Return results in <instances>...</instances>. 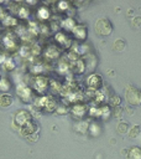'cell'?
I'll return each instance as SVG.
<instances>
[{
  "label": "cell",
  "instance_id": "f546056e",
  "mask_svg": "<svg viewBox=\"0 0 141 159\" xmlns=\"http://www.w3.org/2000/svg\"><path fill=\"white\" fill-rule=\"evenodd\" d=\"M94 99H95V102L99 104V103H103L104 101H105V93L103 92V91H96V93H95V97H94Z\"/></svg>",
  "mask_w": 141,
  "mask_h": 159
},
{
  "label": "cell",
  "instance_id": "8fae6325",
  "mask_svg": "<svg viewBox=\"0 0 141 159\" xmlns=\"http://www.w3.org/2000/svg\"><path fill=\"white\" fill-rule=\"evenodd\" d=\"M72 32H73L74 37H75L78 41H85L87 35H88L87 26H85V25H82V24L77 25V26H75V27L72 30Z\"/></svg>",
  "mask_w": 141,
  "mask_h": 159
},
{
  "label": "cell",
  "instance_id": "277c9868",
  "mask_svg": "<svg viewBox=\"0 0 141 159\" xmlns=\"http://www.w3.org/2000/svg\"><path fill=\"white\" fill-rule=\"evenodd\" d=\"M20 133H21L22 137L30 139L31 142H36V139L38 137V125L32 120V122L25 124L24 127H21Z\"/></svg>",
  "mask_w": 141,
  "mask_h": 159
},
{
  "label": "cell",
  "instance_id": "30bf717a",
  "mask_svg": "<svg viewBox=\"0 0 141 159\" xmlns=\"http://www.w3.org/2000/svg\"><path fill=\"white\" fill-rule=\"evenodd\" d=\"M88 107L84 104V103H75L72 108H70V113H72V116L74 117V118H77V119H82L87 113H88Z\"/></svg>",
  "mask_w": 141,
  "mask_h": 159
},
{
  "label": "cell",
  "instance_id": "44dd1931",
  "mask_svg": "<svg viewBox=\"0 0 141 159\" xmlns=\"http://www.w3.org/2000/svg\"><path fill=\"white\" fill-rule=\"evenodd\" d=\"M37 17H38L40 20H42V21L47 20V19L49 17V9H48V7H46V6L40 7V9H38V11H37Z\"/></svg>",
  "mask_w": 141,
  "mask_h": 159
},
{
  "label": "cell",
  "instance_id": "5b68a950",
  "mask_svg": "<svg viewBox=\"0 0 141 159\" xmlns=\"http://www.w3.org/2000/svg\"><path fill=\"white\" fill-rule=\"evenodd\" d=\"M16 94L24 103H28L33 101V91L24 82H20L16 86Z\"/></svg>",
  "mask_w": 141,
  "mask_h": 159
},
{
  "label": "cell",
  "instance_id": "484cf974",
  "mask_svg": "<svg viewBox=\"0 0 141 159\" xmlns=\"http://www.w3.org/2000/svg\"><path fill=\"white\" fill-rule=\"evenodd\" d=\"M110 114H111L110 106H108V104H103V106L100 107V117L104 118V119H106V118L110 117Z\"/></svg>",
  "mask_w": 141,
  "mask_h": 159
},
{
  "label": "cell",
  "instance_id": "3957f363",
  "mask_svg": "<svg viewBox=\"0 0 141 159\" xmlns=\"http://www.w3.org/2000/svg\"><path fill=\"white\" fill-rule=\"evenodd\" d=\"M125 99L127 101L130 106H134V107L140 106L141 104V89L132 84H129L125 91Z\"/></svg>",
  "mask_w": 141,
  "mask_h": 159
},
{
  "label": "cell",
  "instance_id": "2e32d148",
  "mask_svg": "<svg viewBox=\"0 0 141 159\" xmlns=\"http://www.w3.org/2000/svg\"><path fill=\"white\" fill-rule=\"evenodd\" d=\"M45 55H46V57H48L49 60H56V58L59 56V47L51 45V46L47 48V51H46Z\"/></svg>",
  "mask_w": 141,
  "mask_h": 159
},
{
  "label": "cell",
  "instance_id": "cb8c5ba5",
  "mask_svg": "<svg viewBox=\"0 0 141 159\" xmlns=\"http://www.w3.org/2000/svg\"><path fill=\"white\" fill-rule=\"evenodd\" d=\"M120 103H121V97L120 96H118V94H111L110 97H109V104L111 106V107H119L120 106Z\"/></svg>",
  "mask_w": 141,
  "mask_h": 159
},
{
  "label": "cell",
  "instance_id": "d4e9b609",
  "mask_svg": "<svg viewBox=\"0 0 141 159\" xmlns=\"http://www.w3.org/2000/svg\"><path fill=\"white\" fill-rule=\"evenodd\" d=\"M129 124H127V122H124V120H120L119 123H118V125H116V130L120 133V134H125V133H127L129 132Z\"/></svg>",
  "mask_w": 141,
  "mask_h": 159
},
{
  "label": "cell",
  "instance_id": "836d02e7",
  "mask_svg": "<svg viewBox=\"0 0 141 159\" xmlns=\"http://www.w3.org/2000/svg\"><path fill=\"white\" fill-rule=\"evenodd\" d=\"M131 25H132L134 27H139V26H141V16H136V17H134Z\"/></svg>",
  "mask_w": 141,
  "mask_h": 159
},
{
  "label": "cell",
  "instance_id": "52a82bcc",
  "mask_svg": "<svg viewBox=\"0 0 141 159\" xmlns=\"http://www.w3.org/2000/svg\"><path fill=\"white\" fill-rule=\"evenodd\" d=\"M49 82L51 81L45 76H36L33 78L32 86H33V89L37 91L38 93H43L49 88Z\"/></svg>",
  "mask_w": 141,
  "mask_h": 159
},
{
  "label": "cell",
  "instance_id": "9c48e42d",
  "mask_svg": "<svg viewBox=\"0 0 141 159\" xmlns=\"http://www.w3.org/2000/svg\"><path fill=\"white\" fill-rule=\"evenodd\" d=\"M103 77L99 75V73H92L87 77V86L88 88H92V89H95V91H99L101 87H103Z\"/></svg>",
  "mask_w": 141,
  "mask_h": 159
},
{
  "label": "cell",
  "instance_id": "1f68e13d",
  "mask_svg": "<svg viewBox=\"0 0 141 159\" xmlns=\"http://www.w3.org/2000/svg\"><path fill=\"white\" fill-rule=\"evenodd\" d=\"M49 87H51V89H52L54 93H58V92L62 91V88H61V86H59V83H58L57 81H51V82H49Z\"/></svg>",
  "mask_w": 141,
  "mask_h": 159
},
{
  "label": "cell",
  "instance_id": "7c38bea8",
  "mask_svg": "<svg viewBox=\"0 0 141 159\" xmlns=\"http://www.w3.org/2000/svg\"><path fill=\"white\" fill-rule=\"evenodd\" d=\"M54 39L56 41L58 42V45L62 47V48H68L70 46V39L62 31H58L56 35H54Z\"/></svg>",
  "mask_w": 141,
  "mask_h": 159
},
{
  "label": "cell",
  "instance_id": "e0dca14e",
  "mask_svg": "<svg viewBox=\"0 0 141 159\" xmlns=\"http://www.w3.org/2000/svg\"><path fill=\"white\" fill-rule=\"evenodd\" d=\"M74 129H75L78 133L85 134V133H88L89 123H88V122H85V120H78V122L74 124Z\"/></svg>",
  "mask_w": 141,
  "mask_h": 159
},
{
  "label": "cell",
  "instance_id": "6da1fadb",
  "mask_svg": "<svg viewBox=\"0 0 141 159\" xmlns=\"http://www.w3.org/2000/svg\"><path fill=\"white\" fill-rule=\"evenodd\" d=\"M113 29H114V26H113L111 21H110L108 17H100V19H98V20L95 21V24H94V30H95L96 35L103 36V37L111 35Z\"/></svg>",
  "mask_w": 141,
  "mask_h": 159
},
{
  "label": "cell",
  "instance_id": "d6986e66",
  "mask_svg": "<svg viewBox=\"0 0 141 159\" xmlns=\"http://www.w3.org/2000/svg\"><path fill=\"white\" fill-rule=\"evenodd\" d=\"M61 26L64 29V30H73L75 26H77V24H75V21L72 19V17H67V19H64L63 21H61Z\"/></svg>",
  "mask_w": 141,
  "mask_h": 159
},
{
  "label": "cell",
  "instance_id": "d6a6232c",
  "mask_svg": "<svg viewBox=\"0 0 141 159\" xmlns=\"http://www.w3.org/2000/svg\"><path fill=\"white\" fill-rule=\"evenodd\" d=\"M56 111H57L58 114H67L68 113V107L66 104H61V106H57Z\"/></svg>",
  "mask_w": 141,
  "mask_h": 159
},
{
  "label": "cell",
  "instance_id": "83f0119b",
  "mask_svg": "<svg viewBox=\"0 0 141 159\" xmlns=\"http://www.w3.org/2000/svg\"><path fill=\"white\" fill-rule=\"evenodd\" d=\"M88 133L93 137H96L99 133H100V127L96 124V123H92L89 124V129H88Z\"/></svg>",
  "mask_w": 141,
  "mask_h": 159
},
{
  "label": "cell",
  "instance_id": "d590c367",
  "mask_svg": "<svg viewBox=\"0 0 141 159\" xmlns=\"http://www.w3.org/2000/svg\"><path fill=\"white\" fill-rule=\"evenodd\" d=\"M121 114H122V109L116 107L115 111H114V117H115V118H121Z\"/></svg>",
  "mask_w": 141,
  "mask_h": 159
},
{
  "label": "cell",
  "instance_id": "603a6c76",
  "mask_svg": "<svg viewBox=\"0 0 141 159\" xmlns=\"http://www.w3.org/2000/svg\"><path fill=\"white\" fill-rule=\"evenodd\" d=\"M125 47H126V42H125V40H122V39L115 40V42H114V45H113V48H114L115 51H118V52L124 51Z\"/></svg>",
  "mask_w": 141,
  "mask_h": 159
},
{
  "label": "cell",
  "instance_id": "f1b7e54d",
  "mask_svg": "<svg viewBox=\"0 0 141 159\" xmlns=\"http://www.w3.org/2000/svg\"><path fill=\"white\" fill-rule=\"evenodd\" d=\"M17 15H19L20 19H26V17L30 15V11H28L27 7H25V6H20V7H19V11H17Z\"/></svg>",
  "mask_w": 141,
  "mask_h": 159
},
{
  "label": "cell",
  "instance_id": "ba28073f",
  "mask_svg": "<svg viewBox=\"0 0 141 159\" xmlns=\"http://www.w3.org/2000/svg\"><path fill=\"white\" fill-rule=\"evenodd\" d=\"M2 45L5 47V50L7 51H14L19 47V41H17V36L14 32H7L5 34V36L2 37Z\"/></svg>",
  "mask_w": 141,
  "mask_h": 159
},
{
  "label": "cell",
  "instance_id": "ffe728a7",
  "mask_svg": "<svg viewBox=\"0 0 141 159\" xmlns=\"http://www.w3.org/2000/svg\"><path fill=\"white\" fill-rule=\"evenodd\" d=\"M1 66H2V68H4L5 71H14V70L16 68V62H15L11 57H7V58L4 61V63H2Z\"/></svg>",
  "mask_w": 141,
  "mask_h": 159
},
{
  "label": "cell",
  "instance_id": "74e56055",
  "mask_svg": "<svg viewBox=\"0 0 141 159\" xmlns=\"http://www.w3.org/2000/svg\"><path fill=\"white\" fill-rule=\"evenodd\" d=\"M0 78H1V77H0Z\"/></svg>",
  "mask_w": 141,
  "mask_h": 159
},
{
  "label": "cell",
  "instance_id": "9a60e30c",
  "mask_svg": "<svg viewBox=\"0 0 141 159\" xmlns=\"http://www.w3.org/2000/svg\"><path fill=\"white\" fill-rule=\"evenodd\" d=\"M127 159H141V147H131L126 154Z\"/></svg>",
  "mask_w": 141,
  "mask_h": 159
},
{
  "label": "cell",
  "instance_id": "ac0fdd59",
  "mask_svg": "<svg viewBox=\"0 0 141 159\" xmlns=\"http://www.w3.org/2000/svg\"><path fill=\"white\" fill-rule=\"evenodd\" d=\"M1 24L4 25V26H9V27H11V26H16L17 25V19L16 17H14L12 15H5V16H2V19H1Z\"/></svg>",
  "mask_w": 141,
  "mask_h": 159
},
{
  "label": "cell",
  "instance_id": "7a4b0ae2",
  "mask_svg": "<svg viewBox=\"0 0 141 159\" xmlns=\"http://www.w3.org/2000/svg\"><path fill=\"white\" fill-rule=\"evenodd\" d=\"M35 107L43 112H53L57 108V102L52 96H42L35 99Z\"/></svg>",
  "mask_w": 141,
  "mask_h": 159
},
{
  "label": "cell",
  "instance_id": "4316f807",
  "mask_svg": "<svg viewBox=\"0 0 141 159\" xmlns=\"http://www.w3.org/2000/svg\"><path fill=\"white\" fill-rule=\"evenodd\" d=\"M140 132H141V127H140L139 124H135V125H132V127L129 129L127 134H129L130 138H137V135L140 134Z\"/></svg>",
  "mask_w": 141,
  "mask_h": 159
},
{
  "label": "cell",
  "instance_id": "e575fe53",
  "mask_svg": "<svg viewBox=\"0 0 141 159\" xmlns=\"http://www.w3.org/2000/svg\"><path fill=\"white\" fill-rule=\"evenodd\" d=\"M58 9H59V10H66V9H68V2H67V1H61V2H58Z\"/></svg>",
  "mask_w": 141,
  "mask_h": 159
},
{
  "label": "cell",
  "instance_id": "5bb4252c",
  "mask_svg": "<svg viewBox=\"0 0 141 159\" xmlns=\"http://www.w3.org/2000/svg\"><path fill=\"white\" fill-rule=\"evenodd\" d=\"M14 103V97L10 93H1L0 94V107L7 108Z\"/></svg>",
  "mask_w": 141,
  "mask_h": 159
},
{
  "label": "cell",
  "instance_id": "4dcf8cb0",
  "mask_svg": "<svg viewBox=\"0 0 141 159\" xmlns=\"http://www.w3.org/2000/svg\"><path fill=\"white\" fill-rule=\"evenodd\" d=\"M88 113H89L90 117H94V118L100 117V107H90Z\"/></svg>",
  "mask_w": 141,
  "mask_h": 159
},
{
  "label": "cell",
  "instance_id": "7402d4cb",
  "mask_svg": "<svg viewBox=\"0 0 141 159\" xmlns=\"http://www.w3.org/2000/svg\"><path fill=\"white\" fill-rule=\"evenodd\" d=\"M10 87H11L10 81H9L6 77H1V78H0V92L7 93L9 89H10Z\"/></svg>",
  "mask_w": 141,
  "mask_h": 159
},
{
  "label": "cell",
  "instance_id": "8d00e7d4",
  "mask_svg": "<svg viewBox=\"0 0 141 159\" xmlns=\"http://www.w3.org/2000/svg\"><path fill=\"white\" fill-rule=\"evenodd\" d=\"M7 58V56H6V53L4 52V51H0V65H2L4 63V61Z\"/></svg>",
  "mask_w": 141,
  "mask_h": 159
},
{
  "label": "cell",
  "instance_id": "8992f818",
  "mask_svg": "<svg viewBox=\"0 0 141 159\" xmlns=\"http://www.w3.org/2000/svg\"><path fill=\"white\" fill-rule=\"evenodd\" d=\"M32 122V116H31V112L26 111V109H20L16 112L15 117H14V124L17 125L19 128L24 127L25 124Z\"/></svg>",
  "mask_w": 141,
  "mask_h": 159
},
{
  "label": "cell",
  "instance_id": "4fadbf2b",
  "mask_svg": "<svg viewBox=\"0 0 141 159\" xmlns=\"http://www.w3.org/2000/svg\"><path fill=\"white\" fill-rule=\"evenodd\" d=\"M85 68H87V65H85V62H84L82 58L74 60V61L72 62V65H70V70H72L74 73H78V75L83 73V72L85 71Z\"/></svg>",
  "mask_w": 141,
  "mask_h": 159
}]
</instances>
